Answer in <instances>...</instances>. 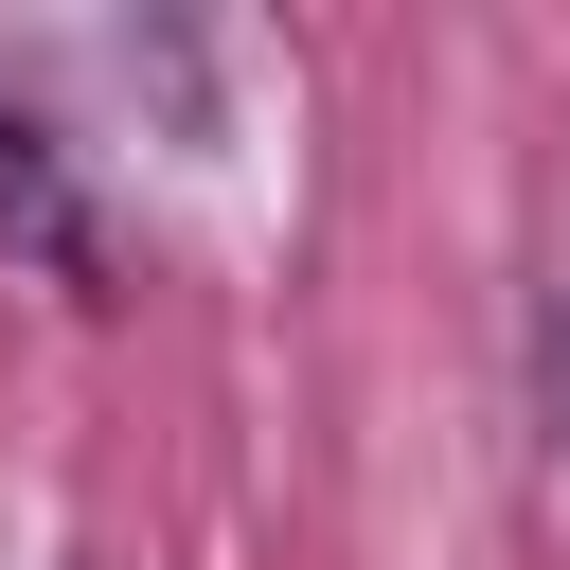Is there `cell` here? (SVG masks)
Instances as JSON below:
<instances>
[{
    "label": "cell",
    "mask_w": 570,
    "mask_h": 570,
    "mask_svg": "<svg viewBox=\"0 0 570 570\" xmlns=\"http://www.w3.org/2000/svg\"><path fill=\"white\" fill-rule=\"evenodd\" d=\"M0 232H18L71 303H107V232H89V196H71V160H53L36 107H0Z\"/></svg>",
    "instance_id": "cell-1"
},
{
    "label": "cell",
    "mask_w": 570,
    "mask_h": 570,
    "mask_svg": "<svg viewBox=\"0 0 570 570\" xmlns=\"http://www.w3.org/2000/svg\"><path fill=\"white\" fill-rule=\"evenodd\" d=\"M517 481H534V552L570 570V232L534 267V428H517Z\"/></svg>",
    "instance_id": "cell-2"
}]
</instances>
